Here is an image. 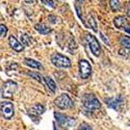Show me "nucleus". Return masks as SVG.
I'll use <instances>...</instances> for the list:
<instances>
[{
    "instance_id": "f257e3e1",
    "label": "nucleus",
    "mask_w": 130,
    "mask_h": 130,
    "mask_svg": "<svg viewBox=\"0 0 130 130\" xmlns=\"http://www.w3.org/2000/svg\"><path fill=\"white\" fill-rule=\"evenodd\" d=\"M82 104L83 107L89 111H95L101 107L100 101L93 94H85L82 97Z\"/></svg>"
},
{
    "instance_id": "f03ea898",
    "label": "nucleus",
    "mask_w": 130,
    "mask_h": 130,
    "mask_svg": "<svg viewBox=\"0 0 130 130\" xmlns=\"http://www.w3.org/2000/svg\"><path fill=\"white\" fill-rule=\"evenodd\" d=\"M51 61L57 68H70L72 64L71 60L60 53H53L51 55Z\"/></svg>"
},
{
    "instance_id": "7ed1b4c3",
    "label": "nucleus",
    "mask_w": 130,
    "mask_h": 130,
    "mask_svg": "<svg viewBox=\"0 0 130 130\" xmlns=\"http://www.w3.org/2000/svg\"><path fill=\"white\" fill-rule=\"evenodd\" d=\"M85 40H86V42H88L89 47H90L92 53L94 54L95 56H100L102 50H101V46L99 44L98 40H97L93 35L89 34V32H86L85 34Z\"/></svg>"
},
{
    "instance_id": "20e7f679",
    "label": "nucleus",
    "mask_w": 130,
    "mask_h": 130,
    "mask_svg": "<svg viewBox=\"0 0 130 130\" xmlns=\"http://www.w3.org/2000/svg\"><path fill=\"white\" fill-rule=\"evenodd\" d=\"M55 105L60 108V109H68V108H72L74 106V103L72 101V99L69 97V95L67 94H61L59 95L57 98L54 101Z\"/></svg>"
},
{
    "instance_id": "39448f33",
    "label": "nucleus",
    "mask_w": 130,
    "mask_h": 130,
    "mask_svg": "<svg viewBox=\"0 0 130 130\" xmlns=\"http://www.w3.org/2000/svg\"><path fill=\"white\" fill-rule=\"evenodd\" d=\"M17 89H18V84L15 81H12V80L5 81L2 85V97L3 98L12 99L13 95L17 91Z\"/></svg>"
},
{
    "instance_id": "423d86ee",
    "label": "nucleus",
    "mask_w": 130,
    "mask_h": 130,
    "mask_svg": "<svg viewBox=\"0 0 130 130\" xmlns=\"http://www.w3.org/2000/svg\"><path fill=\"white\" fill-rule=\"evenodd\" d=\"M0 111L1 115L3 116L4 119L6 120H10L15 113V108H14V104L9 101H3L0 104Z\"/></svg>"
},
{
    "instance_id": "0eeeda50",
    "label": "nucleus",
    "mask_w": 130,
    "mask_h": 130,
    "mask_svg": "<svg viewBox=\"0 0 130 130\" xmlns=\"http://www.w3.org/2000/svg\"><path fill=\"white\" fill-rule=\"evenodd\" d=\"M105 102L108 105V107L112 108V109H115L116 111H121L124 107V98L122 96L107 98V99H105Z\"/></svg>"
},
{
    "instance_id": "6e6552de",
    "label": "nucleus",
    "mask_w": 130,
    "mask_h": 130,
    "mask_svg": "<svg viewBox=\"0 0 130 130\" xmlns=\"http://www.w3.org/2000/svg\"><path fill=\"white\" fill-rule=\"evenodd\" d=\"M54 117H55L56 122L58 123V125L61 126L62 128H69V127H72L75 124V119L70 118V117H68L66 115L55 112L54 113Z\"/></svg>"
},
{
    "instance_id": "1a4fd4ad",
    "label": "nucleus",
    "mask_w": 130,
    "mask_h": 130,
    "mask_svg": "<svg viewBox=\"0 0 130 130\" xmlns=\"http://www.w3.org/2000/svg\"><path fill=\"white\" fill-rule=\"evenodd\" d=\"M79 73H80V76L82 79H88L91 76L92 66L88 60H85V59L79 60Z\"/></svg>"
},
{
    "instance_id": "9d476101",
    "label": "nucleus",
    "mask_w": 130,
    "mask_h": 130,
    "mask_svg": "<svg viewBox=\"0 0 130 130\" xmlns=\"http://www.w3.org/2000/svg\"><path fill=\"white\" fill-rule=\"evenodd\" d=\"M8 44H9L10 48H12L13 50H15V51H17V52H21V51H23V49H24L23 45L21 44V43L14 36H9V38H8Z\"/></svg>"
},
{
    "instance_id": "9b49d317",
    "label": "nucleus",
    "mask_w": 130,
    "mask_h": 130,
    "mask_svg": "<svg viewBox=\"0 0 130 130\" xmlns=\"http://www.w3.org/2000/svg\"><path fill=\"white\" fill-rule=\"evenodd\" d=\"M35 29L40 32L41 35H48L51 32V28H49L48 26H46L45 24H43V23H38L35 25Z\"/></svg>"
},
{
    "instance_id": "f8f14e48",
    "label": "nucleus",
    "mask_w": 130,
    "mask_h": 130,
    "mask_svg": "<svg viewBox=\"0 0 130 130\" xmlns=\"http://www.w3.org/2000/svg\"><path fill=\"white\" fill-rule=\"evenodd\" d=\"M24 63L26 64V66H28V67H30V68H35V69H41V70H43V66L39 62V61H37V60H35V59H32V58H25L24 59Z\"/></svg>"
},
{
    "instance_id": "ddd939ff",
    "label": "nucleus",
    "mask_w": 130,
    "mask_h": 130,
    "mask_svg": "<svg viewBox=\"0 0 130 130\" xmlns=\"http://www.w3.org/2000/svg\"><path fill=\"white\" fill-rule=\"evenodd\" d=\"M113 23H115V26L117 28H122V27H125L126 26L127 20L123 16H118V17H116L113 19Z\"/></svg>"
},
{
    "instance_id": "4468645a",
    "label": "nucleus",
    "mask_w": 130,
    "mask_h": 130,
    "mask_svg": "<svg viewBox=\"0 0 130 130\" xmlns=\"http://www.w3.org/2000/svg\"><path fill=\"white\" fill-rule=\"evenodd\" d=\"M45 112V107L42 104H36L34 107L30 109V113L34 116H41Z\"/></svg>"
},
{
    "instance_id": "2eb2a0df",
    "label": "nucleus",
    "mask_w": 130,
    "mask_h": 130,
    "mask_svg": "<svg viewBox=\"0 0 130 130\" xmlns=\"http://www.w3.org/2000/svg\"><path fill=\"white\" fill-rule=\"evenodd\" d=\"M44 80H45V82H46V84H47V86H48V89H49L52 93H55V91H56V83L54 82V80H53L51 77H49V76L44 77Z\"/></svg>"
},
{
    "instance_id": "dca6fc26",
    "label": "nucleus",
    "mask_w": 130,
    "mask_h": 130,
    "mask_svg": "<svg viewBox=\"0 0 130 130\" xmlns=\"http://www.w3.org/2000/svg\"><path fill=\"white\" fill-rule=\"evenodd\" d=\"M109 6L112 12H118L121 9V3L119 0H109Z\"/></svg>"
},
{
    "instance_id": "f3484780",
    "label": "nucleus",
    "mask_w": 130,
    "mask_h": 130,
    "mask_svg": "<svg viewBox=\"0 0 130 130\" xmlns=\"http://www.w3.org/2000/svg\"><path fill=\"white\" fill-rule=\"evenodd\" d=\"M27 74L29 75L30 77L35 78L37 81H39V82H41V83H44V77H43L39 72H28Z\"/></svg>"
},
{
    "instance_id": "a211bd4d",
    "label": "nucleus",
    "mask_w": 130,
    "mask_h": 130,
    "mask_svg": "<svg viewBox=\"0 0 130 130\" xmlns=\"http://www.w3.org/2000/svg\"><path fill=\"white\" fill-rule=\"evenodd\" d=\"M88 24H89L90 28H92L94 31H98V26H97L96 20L93 18V16H89V18H88Z\"/></svg>"
},
{
    "instance_id": "6ab92c4d",
    "label": "nucleus",
    "mask_w": 130,
    "mask_h": 130,
    "mask_svg": "<svg viewBox=\"0 0 130 130\" xmlns=\"http://www.w3.org/2000/svg\"><path fill=\"white\" fill-rule=\"evenodd\" d=\"M120 44L126 48V49H130V38L129 37H122L120 39Z\"/></svg>"
},
{
    "instance_id": "aec40b11",
    "label": "nucleus",
    "mask_w": 130,
    "mask_h": 130,
    "mask_svg": "<svg viewBox=\"0 0 130 130\" xmlns=\"http://www.w3.org/2000/svg\"><path fill=\"white\" fill-rule=\"evenodd\" d=\"M21 44L25 45V46H30L31 44V39L29 36H27L26 34H23L21 36Z\"/></svg>"
},
{
    "instance_id": "412c9836",
    "label": "nucleus",
    "mask_w": 130,
    "mask_h": 130,
    "mask_svg": "<svg viewBox=\"0 0 130 130\" xmlns=\"http://www.w3.org/2000/svg\"><path fill=\"white\" fill-rule=\"evenodd\" d=\"M7 27L4 25V24H0V38L1 37H4L6 34H7Z\"/></svg>"
},
{
    "instance_id": "4be33fe9",
    "label": "nucleus",
    "mask_w": 130,
    "mask_h": 130,
    "mask_svg": "<svg viewBox=\"0 0 130 130\" xmlns=\"http://www.w3.org/2000/svg\"><path fill=\"white\" fill-rule=\"evenodd\" d=\"M41 1H42V3H44L45 5H48L52 8L55 7V3H54L53 0H41Z\"/></svg>"
},
{
    "instance_id": "5701e85b",
    "label": "nucleus",
    "mask_w": 130,
    "mask_h": 130,
    "mask_svg": "<svg viewBox=\"0 0 130 130\" xmlns=\"http://www.w3.org/2000/svg\"><path fill=\"white\" fill-rule=\"evenodd\" d=\"M75 8H76V12H77V15H78V17H79V19L83 22V17H82V14L80 13L81 12V9H80V7H79V5L78 4H76L75 5Z\"/></svg>"
},
{
    "instance_id": "b1692460",
    "label": "nucleus",
    "mask_w": 130,
    "mask_h": 130,
    "mask_svg": "<svg viewBox=\"0 0 130 130\" xmlns=\"http://www.w3.org/2000/svg\"><path fill=\"white\" fill-rule=\"evenodd\" d=\"M78 130H93V129H92V127H91L90 125H88V124H82Z\"/></svg>"
},
{
    "instance_id": "393cba45",
    "label": "nucleus",
    "mask_w": 130,
    "mask_h": 130,
    "mask_svg": "<svg viewBox=\"0 0 130 130\" xmlns=\"http://www.w3.org/2000/svg\"><path fill=\"white\" fill-rule=\"evenodd\" d=\"M100 37H101V39H102V40L104 41V43H106V44H107L108 46H109V45H110V43H109V41H108V39L104 37V35L102 34V32H100Z\"/></svg>"
},
{
    "instance_id": "a878e982",
    "label": "nucleus",
    "mask_w": 130,
    "mask_h": 130,
    "mask_svg": "<svg viewBox=\"0 0 130 130\" xmlns=\"http://www.w3.org/2000/svg\"><path fill=\"white\" fill-rule=\"evenodd\" d=\"M48 19L50 20V22H52V23H56L57 22V18L54 17V16H49Z\"/></svg>"
},
{
    "instance_id": "bb28decb",
    "label": "nucleus",
    "mask_w": 130,
    "mask_h": 130,
    "mask_svg": "<svg viewBox=\"0 0 130 130\" xmlns=\"http://www.w3.org/2000/svg\"><path fill=\"white\" fill-rule=\"evenodd\" d=\"M126 14L128 17H130V1L127 3V6H126Z\"/></svg>"
},
{
    "instance_id": "cd10ccee",
    "label": "nucleus",
    "mask_w": 130,
    "mask_h": 130,
    "mask_svg": "<svg viewBox=\"0 0 130 130\" xmlns=\"http://www.w3.org/2000/svg\"><path fill=\"white\" fill-rule=\"evenodd\" d=\"M24 1L28 4H31V3H34V0H24Z\"/></svg>"
},
{
    "instance_id": "c85d7f7f",
    "label": "nucleus",
    "mask_w": 130,
    "mask_h": 130,
    "mask_svg": "<svg viewBox=\"0 0 130 130\" xmlns=\"http://www.w3.org/2000/svg\"><path fill=\"white\" fill-rule=\"evenodd\" d=\"M124 29H125V31H126V32H128V34H130V27H125Z\"/></svg>"
},
{
    "instance_id": "c756f323",
    "label": "nucleus",
    "mask_w": 130,
    "mask_h": 130,
    "mask_svg": "<svg viewBox=\"0 0 130 130\" xmlns=\"http://www.w3.org/2000/svg\"><path fill=\"white\" fill-rule=\"evenodd\" d=\"M76 1H77V3H82L84 0H76Z\"/></svg>"
}]
</instances>
